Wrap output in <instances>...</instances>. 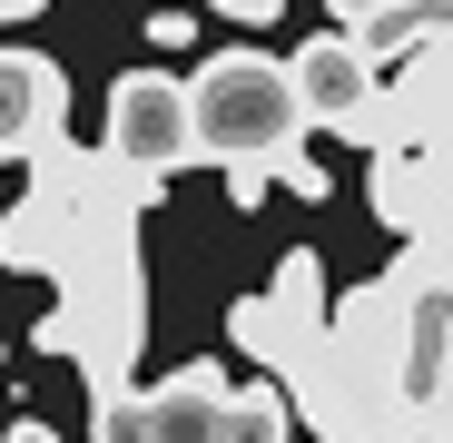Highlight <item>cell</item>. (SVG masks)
Wrapping results in <instances>:
<instances>
[{
    "instance_id": "13",
    "label": "cell",
    "mask_w": 453,
    "mask_h": 443,
    "mask_svg": "<svg viewBox=\"0 0 453 443\" xmlns=\"http://www.w3.org/2000/svg\"><path fill=\"white\" fill-rule=\"evenodd\" d=\"M0 443H59V433H50V424H30V414H20V424H11V433H0Z\"/></svg>"
},
{
    "instance_id": "1",
    "label": "cell",
    "mask_w": 453,
    "mask_h": 443,
    "mask_svg": "<svg viewBox=\"0 0 453 443\" xmlns=\"http://www.w3.org/2000/svg\"><path fill=\"white\" fill-rule=\"evenodd\" d=\"M148 178H128V168H109L99 148H80V138H40L30 148V187H20V207L0 217V266L11 276H80L89 256H109V247H138V217H148Z\"/></svg>"
},
{
    "instance_id": "12",
    "label": "cell",
    "mask_w": 453,
    "mask_h": 443,
    "mask_svg": "<svg viewBox=\"0 0 453 443\" xmlns=\"http://www.w3.org/2000/svg\"><path fill=\"white\" fill-rule=\"evenodd\" d=\"M207 11H226V20H247V30H266V20L286 11V0H207Z\"/></svg>"
},
{
    "instance_id": "11",
    "label": "cell",
    "mask_w": 453,
    "mask_h": 443,
    "mask_svg": "<svg viewBox=\"0 0 453 443\" xmlns=\"http://www.w3.org/2000/svg\"><path fill=\"white\" fill-rule=\"evenodd\" d=\"M188 40H197L188 11H148V50H188Z\"/></svg>"
},
{
    "instance_id": "6",
    "label": "cell",
    "mask_w": 453,
    "mask_h": 443,
    "mask_svg": "<svg viewBox=\"0 0 453 443\" xmlns=\"http://www.w3.org/2000/svg\"><path fill=\"white\" fill-rule=\"evenodd\" d=\"M99 158L148 178V187H168L178 168H197V148H188V99L168 69H128V80L109 89V138H99Z\"/></svg>"
},
{
    "instance_id": "2",
    "label": "cell",
    "mask_w": 453,
    "mask_h": 443,
    "mask_svg": "<svg viewBox=\"0 0 453 443\" xmlns=\"http://www.w3.org/2000/svg\"><path fill=\"white\" fill-rule=\"evenodd\" d=\"M178 99H188V148L207 168H226V197L237 207H257L266 168L306 138L296 89H286V59H266V50H217L197 80H178Z\"/></svg>"
},
{
    "instance_id": "10",
    "label": "cell",
    "mask_w": 453,
    "mask_h": 443,
    "mask_svg": "<svg viewBox=\"0 0 453 443\" xmlns=\"http://www.w3.org/2000/svg\"><path fill=\"white\" fill-rule=\"evenodd\" d=\"M266 187H286V197H306V207H316V197H326V168L306 158V148H286V158L266 168Z\"/></svg>"
},
{
    "instance_id": "5",
    "label": "cell",
    "mask_w": 453,
    "mask_h": 443,
    "mask_svg": "<svg viewBox=\"0 0 453 443\" xmlns=\"http://www.w3.org/2000/svg\"><path fill=\"white\" fill-rule=\"evenodd\" d=\"M226 335H237L247 364H266V375H276V394L306 375V364L326 355V266H316V247L276 256V286L247 295V306L226 316Z\"/></svg>"
},
{
    "instance_id": "4",
    "label": "cell",
    "mask_w": 453,
    "mask_h": 443,
    "mask_svg": "<svg viewBox=\"0 0 453 443\" xmlns=\"http://www.w3.org/2000/svg\"><path fill=\"white\" fill-rule=\"evenodd\" d=\"M138 335H148V266H138V247H109L80 276H59V306L30 325V345L40 355H69L89 375V394H119L128 385Z\"/></svg>"
},
{
    "instance_id": "14",
    "label": "cell",
    "mask_w": 453,
    "mask_h": 443,
    "mask_svg": "<svg viewBox=\"0 0 453 443\" xmlns=\"http://www.w3.org/2000/svg\"><path fill=\"white\" fill-rule=\"evenodd\" d=\"M50 11V0H0V20H40Z\"/></svg>"
},
{
    "instance_id": "15",
    "label": "cell",
    "mask_w": 453,
    "mask_h": 443,
    "mask_svg": "<svg viewBox=\"0 0 453 443\" xmlns=\"http://www.w3.org/2000/svg\"><path fill=\"white\" fill-rule=\"evenodd\" d=\"M0 364H11V345H0Z\"/></svg>"
},
{
    "instance_id": "7",
    "label": "cell",
    "mask_w": 453,
    "mask_h": 443,
    "mask_svg": "<svg viewBox=\"0 0 453 443\" xmlns=\"http://www.w3.org/2000/svg\"><path fill=\"white\" fill-rule=\"evenodd\" d=\"M286 89H296V118L306 128H365L374 99H385V69H374L345 30H316L306 50L286 59Z\"/></svg>"
},
{
    "instance_id": "8",
    "label": "cell",
    "mask_w": 453,
    "mask_h": 443,
    "mask_svg": "<svg viewBox=\"0 0 453 443\" xmlns=\"http://www.w3.org/2000/svg\"><path fill=\"white\" fill-rule=\"evenodd\" d=\"M69 128V80H59V59L40 50H0V158H30L40 138Z\"/></svg>"
},
{
    "instance_id": "9",
    "label": "cell",
    "mask_w": 453,
    "mask_h": 443,
    "mask_svg": "<svg viewBox=\"0 0 453 443\" xmlns=\"http://www.w3.org/2000/svg\"><path fill=\"white\" fill-rule=\"evenodd\" d=\"M453 30V0H385V11H374L365 30H345L374 69H385V59H404V50H424V40H443Z\"/></svg>"
},
{
    "instance_id": "3",
    "label": "cell",
    "mask_w": 453,
    "mask_h": 443,
    "mask_svg": "<svg viewBox=\"0 0 453 443\" xmlns=\"http://www.w3.org/2000/svg\"><path fill=\"white\" fill-rule=\"evenodd\" d=\"M89 443H296V414L276 385H237L226 364H178L168 385H119L89 414Z\"/></svg>"
}]
</instances>
